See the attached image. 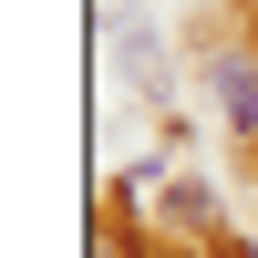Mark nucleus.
<instances>
[{"mask_svg":"<svg viewBox=\"0 0 258 258\" xmlns=\"http://www.w3.org/2000/svg\"><path fill=\"white\" fill-rule=\"evenodd\" d=\"M217 93H227V114H238V124H258V83H248V62H227Z\"/></svg>","mask_w":258,"mask_h":258,"instance_id":"f257e3e1","label":"nucleus"}]
</instances>
